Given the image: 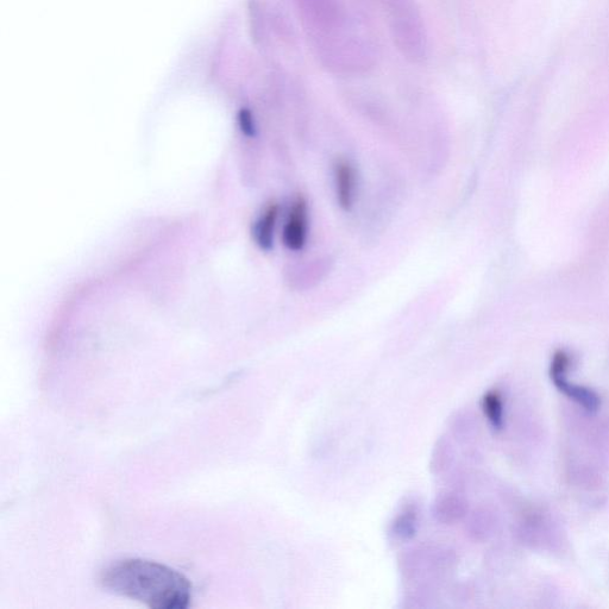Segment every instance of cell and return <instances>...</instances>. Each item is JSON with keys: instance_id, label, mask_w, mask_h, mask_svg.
Instances as JSON below:
<instances>
[{"instance_id": "5b68a950", "label": "cell", "mask_w": 609, "mask_h": 609, "mask_svg": "<svg viewBox=\"0 0 609 609\" xmlns=\"http://www.w3.org/2000/svg\"><path fill=\"white\" fill-rule=\"evenodd\" d=\"M337 199L342 209L350 210L354 204L355 172L348 162H339L336 167Z\"/></svg>"}, {"instance_id": "3957f363", "label": "cell", "mask_w": 609, "mask_h": 609, "mask_svg": "<svg viewBox=\"0 0 609 609\" xmlns=\"http://www.w3.org/2000/svg\"><path fill=\"white\" fill-rule=\"evenodd\" d=\"M569 356L564 351H557L551 362L550 376L552 384L568 398L581 405L586 411L594 413L599 410V395L587 387L571 384L567 378Z\"/></svg>"}, {"instance_id": "277c9868", "label": "cell", "mask_w": 609, "mask_h": 609, "mask_svg": "<svg viewBox=\"0 0 609 609\" xmlns=\"http://www.w3.org/2000/svg\"><path fill=\"white\" fill-rule=\"evenodd\" d=\"M307 237V203L303 197L295 200L284 229V244L293 251L304 248Z\"/></svg>"}, {"instance_id": "7a4b0ae2", "label": "cell", "mask_w": 609, "mask_h": 609, "mask_svg": "<svg viewBox=\"0 0 609 609\" xmlns=\"http://www.w3.org/2000/svg\"><path fill=\"white\" fill-rule=\"evenodd\" d=\"M389 31L399 53L412 64L429 56V35L416 0H385Z\"/></svg>"}, {"instance_id": "8992f818", "label": "cell", "mask_w": 609, "mask_h": 609, "mask_svg": "<svg viewBox=\"0 0 609 609\" xmlns=\"http://www.w3.org/2000/svg\"><path fill=\"white\" fill-rule=\"evenodd\" d=\"M279 206L273 204L268 207L260 221L255 226V240L263 250H271L273 247V237L276 221H278Z\"/></svg>"}, {"instance_id": "6da1fadb", "label": "cell", "mask_w": 609, "mask_h": 609, "mask_svg": "<svg viewBox=\"0 0 609 609\" xmlns=\"http://www.w3.org/2000/svg\"><path fill=\"white\" fill-rule=\"evenodd\" d=\"M100 583L111 593L155 609H186L192 600V586L184 575L141 558L111 564L103 571Z\"/></svg>"}, {"instance_id": "ba28073f", "label": "cell", "mask_w": 609, "mask_h": 609, "mask_svg": "<svg viewBox=\"0 0 609 609\" xmlns=\"http://www.w3.org/2000/svg\"><path fill=\"white\" fill-rule=\"evenodd\" d=\"M241 128L243 133L249 137H253L255 135V125L253 119H251L249 112H243L241 116Z\"/></svg>"}, {"instance_id": "52a82bcc", "label": "cell", "mask_w": 609, "mask_h": 609, "mask_svg": "<svg viewBox=\"0 0 609 609\" xmlns=\"http://www.w3.org/2000/svg\"><path fill=\"white\" fill-rule=\"evenodd\" d=\"M483 408H485L486 416L489 423L494 429L501 430L504 426V406L498 393H488L483 399Z\"/></svg>"}]
</instances>
